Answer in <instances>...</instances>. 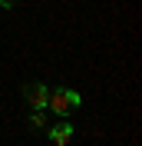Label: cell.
<instances>
[{"mask_svg": "<svg viewBox=\"0 0 142 146\" xmlns=\"http://www.w3.org/2000/svg\"><path fill=\"white\" fill-rule=\"evenodd\" d=\"M13 3H17V0H0V7H13Z\"/></svg>", "mask_w": 142, "mask_h": 146, "instance_id": "5b68a950", "label": "cell"}, {"mask_svg": "<svg viewBox=\"0 0 142 146\" xmlns=\"http://www.w3.org/2000/svg\"><path fill=\"white\" fill-rule=\"evenodd\" d=\"M50 139H53L56 146H66V143L73 139V126L66 123V119H63V123H56V126L50 129Z\"/></svg>", "mask_w": 142, "mask_h": 146, "instance_id": "3957f363", "label": "cell"}, {"mask_svg": "<svg viewBox=\"0 0 142 146\" xmlns=\"http://www.w3.org/2000/svg\"><path fill=\"white\" fill-rule=\"evenodd\" d=\"M30 126H43V110H33V113H30Z\"/></svg>", "mask_w": 142, "mask_h": 146, "instance_id": "277c9868", "label": "cell"}, {"mask_svg": "<svg viewBox=\"0 0 142 146\" xmlns=\"http://www.w3.org/2000/svg\"><path fill=\"white\" fill-rule=\"evenodd\" d=\"M46 96H50V90H46L43 83H27L23 86V100L33 110H46Z\"/></svg>", "mask_w": 142, "mask_h": 146, "instance_id": "7a4b0ae2", "label": "cell"}, {"mask_svg": "<svg viewBox=\"0 0 142 146\" xmlns=\"http://www.w3.org/2000/svg\"><path fill=\"white\" fill-rule=\"evenodd\" d=\"M80 103H83V96H80L76 90H70V86L50 90V96H46V106L53 110L60 119H66V116H70V110H73V106H80Z\"/></svg>", "mask_w": 142, "mask_h": 146, "instance_id": "6da1fadb", "label": "cell"}]
</instances>
